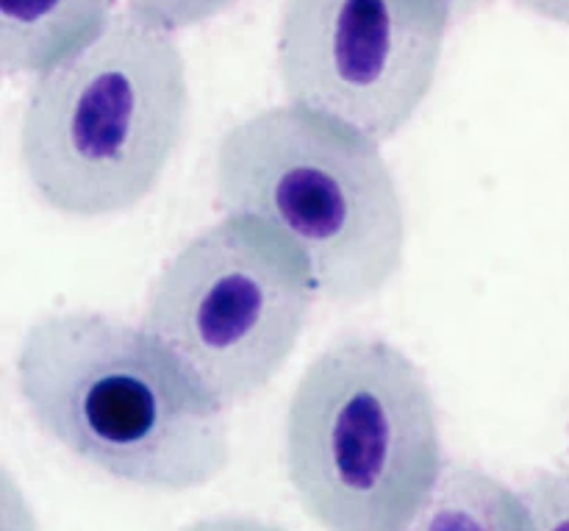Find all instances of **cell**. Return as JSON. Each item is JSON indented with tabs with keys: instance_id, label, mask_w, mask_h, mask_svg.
Segmentation results:
<instances>
[{
	"instance_id": "cell-1",
	"label": "cell",
	"mask_w": 569,
	"mask_h": 531,
	"mask_svg": "<svg viewBox=\"0 0 569 531\" xmlns=\"http://www.w3.org/2000/svg\"><path fill=\"white\" fill-rule=\"evenodd\" d=\"M17 390L44 437L131 488L187 493L231 460L226 406L142 326L100 312L39 317Z\"/></svg>"
},
{
	"instance_id": "cell-2",
	"label": "cell",
	"mask_w": 569,
	"mask_h": 531,
	"mask_svg": "<svg viewBox=\"0 0 569 531\" xmlns=\"http://www.w3.org/2000/svg\"><path fill=\"white\" fill-rule=\"evenodd\" d=\"M187 117V59L172 31L128 9L37 76L20 122L22 170L59 215H120L159 187Z\"/></svg>"
},
{
	"instance_id": "cell-3",
	"label": "cell",
	"mask_w": 569,
	"mask_h": 531,
	"mask_svg": "<svg viewBox=\"0 0 569 531\" xmlns=\"http://www.w3.org/2000/svg\"><path fill=\"white\" fill-rule=\"evenodd\" d=\"M214 195L226 215L292 243L317 295L337 304L372 298L403 265V200L378 142L303 106H272L228 128Z\"/></svg>"
},
{
	"instance_id": "cell-4",
	"label": "cell",
	"mask_w": 569,
	"mask_h": 531,
	"mask_svg": "<svg viewBox=\"0 0 569 531\" xmlns=\"http://www.w3.org/2000/svg\"><path fill=\"white\" fill-rule=\"evenodd\" d=\"M283 460L326 531H403L445 471L426 373L383 340L333 343L295 387Z\"/></svg>"
},
{
	"instance_id": "cell-5",
	"label": "cell",
	"mask_w": 569,
	"mask_h": 531,
	"mask_svg": "<svg viewBox=\"0 0 569 531\" xmlns=\"http://www.w3.org/2000/svg\"><path fill=\"white\" fill-rule=\"evenodd\" d=\"M315 295L309 265L292 243L253 217L226 215L161 267L142 328L228 410L281 373Z\"/></svg>"
},
{
	"instance_id": "cell-6",
	"label": "cell",
	"mask_w": 569,
	"mask_h": 531,
	"mask_svg": "<svg viewBox=\"0 0 569 531\" xmlns=\"http://www.w3.org/2000/svg\"><path fill=\"white\" fill-rule=\"evenodd\" d=\"M453 20L450 0H283L276 50L283 92L387 142L431 95Z\"/></svg>"
},
{
	"instance_id": "cell-7",
	"label": "cell",
	"mask_w": 569,
	"mask_h": 531,
	"mask_svg": "<svg viewBox=\"0 0 569 531\" xmlns=\"http://www.w3.org/2000/svg\"><path fill=\"white\" fill-rule=\"evenodd\" d=\"M114 0H0L6 76H39L92 42Z\"/></svg>"
},
{
	"instance_id": "cell-8",
	"label": "cell",
	"mask_w": 569,
	"mask_h": 531,
	"mask_svg": "<svg viewBox=\"0 0 569 531\" xmlns=\"http://www.w3.org/2000/svg\"><path fill=\"white\" fill-rule=\"evenodd\" d=\"M403 531H533L520 490L472 465H445L437 488Z\"/></svg>"
},
{
	"instance_id": "cell-9",
	"label": "cell",
	"mask_w": 569,
	"mask_h": 531,
	"mask_svg": "<svg viewBox=\"0 0 569 531\" xmlns=\"http://www.w3.org/2000/svg\"><path fill=\"white\" fill-rule=\"evenodd\" d=\"M533 531H569V473L542 471L520 490Z\"/></svg>"
},
{
	"instance_id": "cell-10",
	"label": "cell",
	"mask_w": 569,
	"mask_h": 531,
	"mask_svg": "<svg viewBox=\"0 0 569 531\" xmlns=\"http://www.w3.org/2000/svg\"><path fill=\"white\" fill-rule=\"evenodd\" d=\"M233 3L237 0H128V9L137 11L144 20L176 31V28H192L214 20Z\"/></svg>"
},
{
	"instance_id": "cell-11",
	"label": "cell",
	"mask_w": 569,
	"mask_h": 531,
	"mask_svg": "<svg viewBox=\"0 0 569 531\" xmlns=\"http://www.w3.org/2000/svg\"><path fill=\"white\" fill-rule=\"evenodd\" d=\"M181 531H287L276 523L259 521V518L248 515H217V518H203V521H194Z\"/></svg>"
},
{
	"instance_id": "cell-12",
	"label": "cell",
	"mask_w": 569,
	"mask_h": 531,
	"mask_svg": "<svg viewBox=\"0 0 569 531\" xmlns=\"http://www.w3.org/2000/svg\"><path fill=\"white\" fill-rule=\"evenodd\" d=\"M515 3L531 14L569 28V0H515Z\"/></svg>"
},
{
	"instance_id": "cell-13",
	"label": "cell",
	"mask_w": 569,
	"mask_h": 531,
	"mask_svg": "<svg viewBox=\"0 0 569 531\" xmlns=\"http://www.w3.org/2000/svg\"><path fill=\"white\" fill-rule=\"evenodd\" d=\"M450 3H453L456 17H465V14H470V11H476L478 6L487 3V0H450Z\"/></svg>"
}]
</instances>
